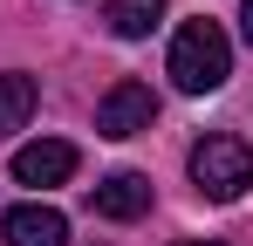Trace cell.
Masks as SVG:
<instances>
[{
  "label": "cell",
  "mask_w": 253,
  "mask_h": 246,
  "mask_svg": "<svg viewBox=\"0 0 253 246\" xmlns=\"http://www.w3.org/2000/svg\"><path fill=\"white\" fill-rule=\"evenodd\" d=\"M233 76V41L219 21H185L178 41H171V82L185 96H212L219 82Z\"/></svg>",
  "instance_id": "1"
},
{
  "label": "cell",
  "mask_w": 253,
  "mask_h": 246,
  "mask_svg": "<svg viewBox=\"0 0 253 246\" xmlns=\"http://www.w3.org/2000/svg\"><path fill=\"white\" fill-rule=\"evenodd\" d=\"M192 185H199L212 205H233L253 185V151L240 137H226V130H219V137H199V144H192Z\"/></svg>",
  "instance_id": "2"
},
{
  "label": "cell",
  "mask_w": 253,
  "mask_h": 246,
  "mask_svg": "<svg viewBox=\"0 0 253 246\" xmlns=\"http://www.w3.org/2000/svg\"><path fill=\"white\" fill-rule=\"evenodd\" d=\"M158 117V96L144 89V82H117L103 103H96V130L103 137H137V130H151Z\"/></svg>",
  "instance_id": "3"
},
{
  "label": "cell",
  "mask_w": 253,
  "mask_h": 246,
  "mask_svg": "<svg viewBox=\"0 0 253 246\" xmlns=\"http://www.w3.org/2000/svg\"><path fill=\"white\" fill-rule=\"evenodd\" d=\"M14 178H21V185H69V178H76V144H62V137L21 144V151H14Z\"/></svg>",
  "instance_id": "4"
},
{
  "label": "cell",
  "mask_w": 253,
  "mask_h": 246,
  "mask_svg": "<svg viewBox=\"0 0 253 246\" xmlns=\"http://www.w3.org/2000/svg\"><path fill=\"white\" fill-rule=\"evenodd\" d=\"M0 233H7V246H69V219L55 205H14L0 219Z\"/></svg>",
  "instance_id": "5"
},
{
  "label": "cell",
  "mask_w": 253,
  "mask_h": 246,
  "mask_svg": "<svg viewBox=\"0 0 253 246\" xmlns=\"http://www.w3.org/2000/svg\"><path fill=\"white\" fill-rule=\"evenodd\" d=\"M96 212H103V219H144V212H151V178H144V171L103 178V185H96Z\"/></svg>",
  "instance_id": "6"
},
{
  "label": "cell",
  "mask_w": 253,
  "mask_h": 246,
  "mask_svg": "<svg viewBox=\"0 0 253 246\" xmlns=\"http://www.w3.org/2000/svg\"><path fill=\"white\" fill-rule=\"evenodd\" d=\"M158 21H165V0H110V28L124 41H144Z\"/></svg>",
  "instance_id": "7"
},
{
  "label": "cell",
  "mask_w": 253,
  "mask_h": 246,
  "mask_svg": "<svg viewBox=\"0 0 253 246\" xmlns=\"http://www.w3.org/2000/svg\"><path fill=\"white\" fill-rule=\"evenodd\" d=\"M28 117H35V82L28 76H0V137L21 130Z\"/></svg>",
  "instance_id": "8"
},
{
  "label": "cell",
  "mask_w": 253,
  "mask_h": 246,
  "mask_svg": "<svg viewBox=\"0 0 253 246\" xmlns=\"http://www.w3.org/2000/svg\"><path fill=\"white\" fill-rule=\"evenodd\" d=\"M240 35L253 41V0H247V7H240Z\"/></svg>",
  "instance_id": "9"
},
{
  "label": "cell",
  "mask_w": 253,
  "mask_h": 246,
  "mask_svg": "<svg viewBox=\"0 0 253 246\" xmlns=\"http://www.w3.org/2000/svg\"><path fill=\"white\" fill-rule=\"evenodd\" d=\"M185 246H219V240H185Z\"/></svg>",
  "instance_id": "10"
}]
</instances>
